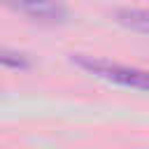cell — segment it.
<instances>
[{
    "label": "cell",
    "mask_w": 149,
    "mask_h": 149,
    "mask_svg": "<svg viewBox=\"0 0 149 149\" xmlns=\"http://www.w3.org/2000/svg\"><path fill=\"white\" fill-rule=\"evenodd\" d=\"M72 63L77 68H81L84 72L98 77V79H105V81H112V84H119V86H126V88H135V91H142V93H149V70L133 68V65H121V63L95 58V56H86V54H74Z\"/></svg>",
    "instance_id": "6da1fadb"
},
{
    "label": "cell",
    "mask_w": 149,
    "mask_h": 149,
    "mask_svg": "<svg viewBox=\"0 0 149 149\" xmlns=\"http://www.w3.org/2000/svg\"><path fill=\"white\" fill-rule=\"evenodd\" d=\"M0 5H5L7 9L37 21V23H65L68 21V9L58 2V0H0Z\"/></svg>",
    "instance_id": "7a4b0ae2"
},
{
    "label": "cell",
    "mask_w": 149,
    "mask_h": 149,
    "mask_svg": "<svg viewBox=\"0 0 149 149\" xmlns=\"http://www.w3.org/2000/svg\"><path fill=\"white\" fill-rule=\"evenodd\" d=\"M0 68L26 70V68H30V58H28L26 54H19V51H12V49L0 47Z\"/></svg>",
    "instance_id": "277c9868"
},
{
    "label": "cell",
    "mask_w": 149,
    "mask_h": 149,
    "mask_svg": "<svg viewBox=\"0 0 149 149\" xmlns=\"http://www.w3.org/2000/svg\"><path fill=\"white\" fill-rule=\"evenodd\" d=\"M116 21L123 28H130L135 33L149 35V9H140V7H121L116 9Z\"/></svg>",
    "instance_id": "3957f363"
}]
</instances>
